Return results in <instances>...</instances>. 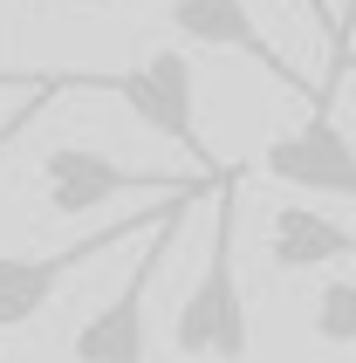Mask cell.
Segmentation results:
<instances>
[{
  "instance_id": "1",
  "label": "cell",
  "mask_w": 356,
  "mask_h": 363,
  "mask_svg": "<svg viewBox=\"0 0 356 363\" xmlns=\"http://www.w3.org/2000/svg\"><path fill=\"white\" fill-rule=\"evenodd\" d=\"M213 247L199 267L192 295L172 323L178 357H206V363H240L247 357V295H240V164L213 185Z\"/></svg>"
},
{
  "instance_id": "2",
  "label": "cell",
  "mask_w": 356,
  "mask_h": 363,
  "mask_svg": "<svg viewBox=\"0 0 356 363\" xmlns=\"http://www.w3.org/2000/svg\"><path fill=\"white\" fill-rule=\"evenodd\" d=\"M76 89H103V96H117L138 123H151L158 138H172L178 151L192 158L199 179H226V172H233V164L213 151V138L199 130V82H192V62L178 55V48H151L144 62L110 69V76H82V69H76Z\"/></svg>"
},
{
  "instance_id": "3",
  "label": "cell",
  "mask_w": 356,
  "mask_h": 363,
  "mask_svg": "<svg viewBox=\"0 0 356 363\" xmlns=\"http://www.w3.org/2000/svg\"><path fill=\"white\" fill-rule=\"evenodd\" d=\"M192 199H206V192L165 199V213L144 226V254H138V267L123 274V288H117V295H110V302H103L82 329H76V343H69V357H76V363H144V350H151V323H144V308H151V281H158L165 261L178 254V226H185Z\"/></svg>"
},
{
  "instance_id": "4",
  "label": "cell",
  "mask_w": 356,
  "mask_h": 363,
  "mask_svg": "<svg viewBox=\"0 0 356 363\" xmlns=\"http://www.w3.org/2000/svg\"><path fill=\"white\" fill-rule=\"evenodd\" d=\"M219 179H199V172H144V164H117L96 144H55L41 151V199L62 220H82L96 206L123 199V192H151V199H178V192H213Z\"/></svg>"
},
{
  "instance_id": "5",
  "label": "cell",
  "mask_w": 356,
  "mask_h": 363,
  "mask_svg": "<svg viewBox=\"0 0 356 363\" xmlns=\"http://www.w3.org/2000/svg\"><path fill=\"white\" fill-rule=\"evenodd\" d=\"M178 199H185V192H178ZM158 213H165V199H158ZM158 213H123L117 226H96V233H82V240L55 247V254H0V329H28L41 308L55 302V288L69 281L76 267H89L96 254H110V247H123V240H138Z\"/></svg>"
},
{
  "instance_id": "6",
  "label": "cell",
  "mask_w": 356,
  "mask_h": 363,
  "mask_svg": "<svg viewBox=\"0 0 356 363\" xmlns=\"http://www.w3.org/2000/svg\"><path fill=\"white\" fill-rule=\"evenodd\" d=\"M260 172L281 179V185H295V192L356 206V144L336 123V110H308L295 130H281V138L260 151Z\"/></svg>"
},
{
  "instance_id": "7",
  "label": "cell",
  "mask_w": 356,
  "mask_h": 363,
  "mask_svg": "<svg viewBox=\"0 0 356 363\" xmlns=\"http://www.w3.org/2000/svg\"><path fill=\"white\" fill-rule=\"evenodd\" d=\"M172 28L185 41H199V48H233V55H247L267 82H281L288 96H301L308 110H316V82L301 76L267 35H260V21H254L247 0H172Z\"/></svg>"
},
{
  "instance_id": "8",
  "label": "cell",
  "mask_w": 356,
  "mask_h": 363,
  "mask_svg": "<svg viewBox=\"0 0 356 363\" xmlns=\"http://www.w3.org/2000/svg\"><path fill=\"white\" fill-rule=\"evenodd\" d=\"M267 261L281 274H301V267H329V261H356V233L336 213H316V206H281L267 220Z\"/></svg>"
},
{
  "instance_id": "9",
  "label": "cell",
  "mask_w": 356,
  "mask_h": 363,
  "mask_svg": "<svg viewBox=\"0 0 356 363\" xmlns=\"http://www.w3.org/2000/svg\"><path fill=\"white\" fill-rule=\"evenodd\" d=\"M308 329H316V343L356 350V281H322L308 302Z\"/></svg>"
},
{
  "instance_id": "10",
  "label": "cell",
  "mask_w": 356,
  "mask_h": 363,
  "mask_svg": "<svg viewBox=\"0 0 356 363\" xmlns=\"http://www.w3.org/2000/svg\"><path fill=\"white\" fill-rule=\"evenodd\" d=\"M69 89H76V69H62V76H28V96H21L14 110H0V172H7L14 138H21V130H28V123H35L55 96H69Z\"/></svg>"
},
{
  "instance_id": "11",
  "label": "cell",
  "mask_w": 356,
  "mask_h": 363,
  "mask_svg": "<svg viewBox=\"0 0 356 363\" xmlns=\"http://www.w3.org/2000/svg\"><path fill=\"white\" fill-rule=\"evenodd\" d=\"M308 7V21H316V35H322V55H336V7L329 0H301Z\"/></svg>"
},
{
  "instance_id": "12",
  "label": "cell",
  "mask_w": 356,
  "mask_h": 363,
  "mask_svg": "<svg viewBox=\"0 0 356 363\" xmlns=\"http://www.w3.org/2000/svg\"><path fill=\"white\" fill-rule=\"evenodd\" d=\"M89 7H123V0H89Z\"/></svg>"
},
{
  "instance_id": "13",
  "label": "cell",
  "mask_w": 356,
  "mask_h": 363,
  "mask_svg": "<svg viewBox=\"0 0 356 363\" xmlns=\"http://www.w3.org/2000/svg\"><path fill=\"white\" fill-rule=\"evenodd\" d=\"M350 69H356V55H350V62H343V76H350Z\"/></svg>"
},
{
  "instance_id": "14",
  "label": "cell",
  "mask_w": 356,
  "mask_h": 363,
  "mask_svg": "<svg viewBox=\"0 0 356 363\" xmlns=\"http://www.w3.org/2000/svg\"><path fill=\"white\" fill-rule=\"evenodd\" d=\"M0 363H7V357H0Z\"/></svg>"
}]
</instances>
